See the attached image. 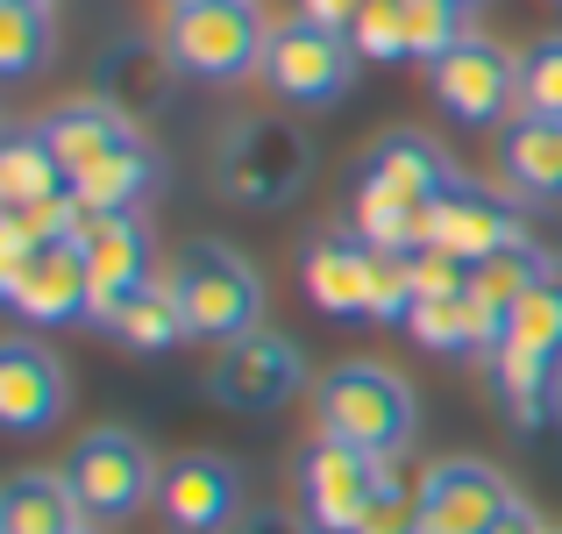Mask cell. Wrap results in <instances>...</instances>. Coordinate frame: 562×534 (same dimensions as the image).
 <instances>
[{
	"label": "cell",
	"mask_w": 562,
	"mask_h": 534,
	"mask_svg": "<svg viewBox=\"0 0 562 534\" xmlns=\"http://www.w3.org/2000/svg\"><path fill=\"white\" fill-rule=\"evenodd\" d=\"M555 8H562V0H555Z\"/></svg>",
	"instance_id": "obj_43"
},
{
	"label": "cell",
	"mask_w": 562,
	"mask_h": 534,
	"mask_svg": "<svg viewBox=\"0 0 562 534\" xmlns=\"http://www.w3.org/2000/svg\"><path fill=\"white\" fill-rule=\"evenodd\" d=\"M86 507L65 470H14L0 485V534H79Z\"/></svg>",
	"instance_id": "obj_23"
},
{
	"label": "cell",
	"mask_w": 562,
	"mask_h": 534,
	"mask_svg": "<svg viewBox=\"0 0 562 534\" xmlns=\"http://www.w3.org/2000/svg\"><path fill=\"white\" fill-rule=\"evenodd\" d=\"M520 507L484 456H441L420 470V534H492Z\"/></svg>",
	"instance_id": "obj_12"
},
{
	"label": "cell",
	"mask_w": 562,
	"mask_h": 534,
	"mask_svg": "<svg viewBox=\"0 0 562 534\" xmlns=\"http://www.w3.org/2000/svg\"><path fill=\"white\" fill-rule=\"evenodd\" d=\"M349 43H357L363 65H398V57H413L406 51V8H398V0H371V8L349 22Z\"/></svg>",
	"instance_id": "obj_32"
},
{
	"label": "cell",
	"mask_w": 562,
	"mask_h": 534,
	"mask_svg": "<svg viewBox=\"0 0 562 534\" xmlns=\"http://www.w3.org/2000/svg\"><path fill=\"white\" fill-rule=\"evenodd\" d=\"M398 329H406L420 349L456 356V364H470V356H492V349H498V329L484 321V307L470 300V286H463V292H420V300H413V314L398 321Z\"/></svg>",
	"instance_id": "obj_21"
},
{
	"label": "cell",
	"mask_w": 562,
	"mask_h": 534,
	"mask_svg": "<svg viewBox=\"0 0 562 534\" xmlns=\"http://www.w3.org/2000/svg\"><path fill=\"white\" fill-rule=\"evenodd\" d=\"M57 413H65V364L36 335H8V349H0V427L43 435Z\"/></svg>",
	"instance_id": "obj_19"
},
{
	"label": "cell",
	"mask_w": 562,
	"mask_h": 534,
	"mask_svg": "<svg viewBox=\"0 0 562 534\" xmlns=\"http://www.w3.org/2000/svg\"><path fill=\"white\" fill-rule=\"evenodd\" d=\"M300 392H314V370H306V349L285 329H249L235 343H221L214 364H206V399L228 413H278Z\"/></svg>",
	"instance_id": "obj_7"
},
{
	"label": "cell",
	"mask_w": 562,
	"mask_h": 534,
	"mask_svg": "<svg viewBox=\"0 0 562 534\" xmlns=\"http://www.w3.org/2000/svg\"><path fill=\"white\" fill-rule=\"evenodd\" d=\"M484 385H492L498 413H506L520 435H549L562 421V356H549V349L498 343L484 356Z\"/></svg>",
	"instance_id": "obj_17"
},
{
	"label": "cell",
	"mask_w": 562,
	"mask_h": 534,
	"mask_svg": "<svg viewBox=\"0 0 562 534\" xmlns=\"http://www.w3.org/2000/svg\"><path fill=\"white\" fill-rule=\"evenodd\" d=\"M427 93H435V108L449 114L456 129H492L498 136V129L520 114V57H513L506 43L470 29L456 51H441L435 65H427Z\"/></svg>",
	"instance_id": "obj_8"
},
{
	"label": "cell",
	"mask_w": 562,
	"mask_h": 534,
	"mask_svg": "<svg viewBox=\"0 0 562 534\" xmlns=\"http://www.w3.org/2000/svg\"><path fill=\"white\" fill-rule=\"evenodd\" d=\"M371 271H378V243H363L357 229H314L300 249L306 300L335 321H371Z\"/></svg>",
	"instance_id": "obj_15"
},
{
	"label": "cell",
	"mask_w": 562,
	"mask_h": 534,
	"mask_svg": "<svg viewBox=\"0 0 562 534\" xmlns=\"http://www.w3.org/2000/svg\"><path fill=\"white\" fill-rule=\"evenodd\" d=\"M171 71H179V57H171L165 36H114L93 57V100H108L128 122H150L171 93Z\"/></svg>",
	"instance_id": "obj_18"
},
{
	"label": "cell",
	"mask_w": 562,
	"mask_h": 534,
	"mask_svg": "<svg viewBox=\"0 0 562 534\" xmlns=\"http://www.w3.org/2000/svg\"><path fill=\"white\" fill-rule=\"evenodd\" d=\"M384 464H392V456H371V449L335 442V435L300 442V456H292V492H300V513L321 534H349V527L363 521V507L378 499V485L392 478Z\"/></svg>",
	"instance_id": "obj_10"
},
{
	"label": "cell",
	"mask_w": 562,
	"mask_h": 534,
	"mask_svg": "<svg viewBox=\"0 0 562 534\" xmlns=\"http://www.w3.org/2000/svg\"><path fill=\"white\" fill-rule=\"evenodd\" d=\"M57 36V14L36 8V0H0V79H29L43 71Z\"/></svg>",
	"instance_id": "obj_28"
},
{
	"label": "cell",
	"mask_w": 562,
	"mask_h": 534,
	"mask_svg": "<svg viewBox=\"0 0 562 534\" xmlns=\"http://www.w3.org/2000/svg\"><path fill=\"white\" fill-rule=\"evenodd\" d=\"M427 243L449 249V257H463V264H484V257H498V249L527 243L520 200L498 192V186H477V178H456V186L441 192V207H435Z\"/></svg>",
	"instance_id": "obj_14"
},
{
	"label": "cell",
	"mask_w": 562,
	"mask_h": 534,
	"mask_svg": "<svg viewBox=\"0 0 562 534\" xmlns=\"http://www.w3.org/2000/svg\"><path fill=\"white\" fill-rule=\"evenodd\" d=\"M71 178L57 165L43 122H8L0 129V207H43V200H65Z\"/></svg>",
	"instance_id": "obj_24"
},
{
	"label": "cell",
	"mask_w": 562,
	"mask_h": 534,
	"mask_svg": "<svg viewBox=\"0 0 562 534\" xmlns=\"http://www.w3.org/2000/svg\"><path fill=\"white\" fill-rule=\"evenodd\" d=\"M157 456L143 449V435H128V427H93V435L71 442L65 456V478L71 492H79L86 521L93 527H122L136 521L143 507H157Z\"/></svg>",
	"instance_id": "obj_6"
},
{
	"label": "cell",
	"mask_w": 562,
	"mask_h": 534,
	"mask_svg": "<svg viewBox=\"0 0 562 534\" xmlns=\"http://www.w3.org/2000/svg\"><path fill=\"white\" fill-rule=\"evenodd\" d=\"M43 136H50V151H57V165H65V178H79V171H93L100 157H114L128 136H136V122L128 114H114L108 100H71V108H57V114H43Z\"/></svg>",
	"instance_id": "obj_25"
},
{
	"label": "cell",
	"mask_w": 562,
	"mask_h": 534,
	"mask_svg": "<svg viewBox=\"0 0 562 534\" xmlns=\"http://www.w3.org/2000/svg\"><path fill=\"white\" fill-rule=\"evenodd\" d=\"M363 8H371V0H292V14H306V22H328V29H349Z\"/></svg>",
	"instance_id": "obj_36"
},
{
	"label": "cell",
	"mask_w": 562,
	"mask_h": 534,
	"mask_svg": "<svg viewBox=\"0 0 562 534\" xmlns=\"http://www.w3.org/2000/svg\"><path fill=\"white\" fill-rule=\"evenodd\" d=\"M506 343L562 356V271H555V278H541V286L506 314Z\"/></svg>",
	"instance_id": "obj_30"
},
{
	"label": "cell",
	"mask_w": 562,
	"mask_h": 534,
	"mask_svg": "<svg viewBox=\"0 0 562 534\" xmlns=\"http://www.w3.org/2000/svg\"><path fill=\"white\" fill-rule=\"evenodd\" d=\"M492 534H549V527H541V513H535V507L520 499V507H513V513H506V521H498Z\"/></svg>",
	"instance_id": "obj_37"
},
{
	"label": "cell",
	"mask_w": 562,
	"mask_h": 534,
	"mask_svg": "<svg viewBox=\"0 0 562 534\" xmlns=\"http://www.w3.org/2000/svg\"><path fill=\"white\" fill-rule=\"evenodd\" d=\"M157 513H165L171 534H228L243 521V470L228 464V456H171L165 470H157Z\"/></svg>",
	"instance_id": "obj_13"
},
{
	"label": "cell",
	"mask_w": 562,
	"mask_h": 534,
	"mask_svg": "<svg viewBox=\"0 0 562 534\" xmlns=\"http://www.w3.org/2000/svg\"><path fill=\"white\" fill-rule=\"evenodd\" d=\"M165 43H171L186 79L235 86V79H249V71H263L271 22H263L257 0H206V8H171Z\"/></svg>",
	"instance_id": "obj_5"
},
{
	"label": "cell",
	"mask_w": 562,
	"mask_h": 534,
	"mask_svg": "<svg viewBox=\"0 0 562 534\" xmlns=\"http://www.w3.org/2000/svg\"><path fill=\"white\" fill-rule=\"evenodd\" d=\"M555 271H562V264L535 243V235L513 243V249H498V257H484V264H470V300L484 307V321L498 329V343H506V314L541 286V278H555Z\"/></svg>",
	"instance_id": "obj_27"
},
{
	"label": "cell",
	"mask_w": 562,
	"mask_h": 534,
	"mask_svg": "<svg viewBox=\"0 0 562 534\" xmlns=\"http://www.w3.org/2000/svg\"><path fill=\"white\" fill-rule=\"evenodd\" d=\"M498 186L527 207H562V114H513L498 129Z\"/></svg>",
	"instance_id": "obj_20"
},
{
	"label": "cell",
	"mask_w": 562,
	"mask_h": 534,
	"mask_svg": "<svg viewBox=\"0 0 562 534\" xmlns=\"http://www.w3.org/2000/svg\"><path fill=\"white\" fill-rule=\"evenodd\" d=\"M228 534H321L314 521H306L300 507H249L243 521H235Z\"/></svg>",
	"instance_id": "obj_35"
},
{
	"label": "cell",
	"mask_w": 562,
	"mask_h": 534,
	"mask_svg": "<svg viewBox=\"0 0 562 534\" xmlns=\"http://www.w3.org/2000/svg\"><path fill=\"white\" fill-rule=\"evenodd\" d=\"M349 534H420V485L384 478V485H378V499L363 507V521L349 527Z\"/></svg>",
	"instance_id": "obj_33"
},
{
	"label": "cell",
	"mask_w": 562,
	"mask_h": 534,
	"mask_svg": "<svg viewBox=\"0 0 562 534\" xmlns=\"http://www.w3.org/2000/svg\"><path fill=\"white\" fill-rule=\"evenodd\" d=\"M100 329H108L122 349H136V356H165V349L192 343L186 300H179V286H171V278H150V286H136L128 300H114L108 314H100Z\"/></svg>",
	"instance_id": "obj_22"
},
{
	"label": "cell",
	"mask_w": 562,
	"mask_h": 534,
	"mask_svg": "<svg viewBox=\"0 0 562 534\" xmlns=\"http://www.w3.org/2000/svg\"><path fill=\"white\" fill-rule=\"evenodd\" d=\"M456 157L441 151L420 129H384V136L363 151L357 192H349V229L378 249H427V229H435L441 192L456 186Z\"/></svg>",
	"instance_id": "obj_1"
},
{
	"label": "cell",
	"mask_w": 562,
	"mask_h": 534,
	"mask_svg": "<svg viewBox=\"0 0 562 534\" xmlns=\"http://www.w3.org/2000/svg\"><path fill=\"white\" fill-rule=\"evenodd\" d=\"M549 534H562V527H549Z\"/></svg>",
	"instance_id": "obj_42"
},
{
	"label": "cell",
	"mask_w": 562,
	"mask_h": 534,
	"mask_svg": "<svg viewBox=\"0 0 562 534\" xmlns=\"http://www.w3.org/2000/svg\"><path fill=\"white\" fill-rule=\"evenodd\" d=\"M463 8H484V0H463Z\"/></svg>",
	"instance_id": "obj_39"
},
{
	"label": "cell",
	"mask_w": 562,
	"mask_h": 534,
	"mask_svg": "<svg viewBox=\"0 0 562 534\" xmlns=\"http://www.w3.org/2000/svg\"><path fill=\"white\" fill-rule=\"evenodd\" d=\"M165 8H206V0H165Z\"/></svg>",
	"instance_id": "obj_38"
},
{
	"label": "cell",
	"mask_w": 562,
	"mask_h": 534,
	"mask_svg": "<svg viewBox=\"0 0 562 534\" xmlns=\"http://www.w3.org/2000/svg\"><path fill=\"white\" fill-rule=\"evenodd\" d=\"M171 286L186 300V321H192V343H235V335L263 329V278L243 249H228L221 235H192L171 257Z\"/></svg>",
	"instance_id": "obj_3"
},
{
	"label": "cell",
	"mask_w": 562,
	"mask_h": 534,
	"mask_svg": "<svg viewBox=\"0 0 562 534\" xmlns=\"http://www.w3.org/2000/svg\"><path fill=\"white\" fill-rule=\"evenodd\" d=\"M520 114H562V29L520 51Z\"/></svg>",
	"instance_id": "obj_31"
},
{
	"label": "cell",
	"mask_w": 562,
	"mask_h": 534,
	"mask_svg": "<svg viewBox=\"0 0 562 534\" xmlns=\"http://www.w3.org/2000/svg\"><path fill=\"white\" fill-rule=\"evenodd\" d=\"M314 435L357 442L371 456H406L413 427H420V399L398 378L392 364H371V356H349V364L321 370L314 378Z\"/></svg>",
	"instance_id": "obj_2"
},
{
	"label": "cell",
	"mask_w": 562,
	"mask_h": 534,
	"mask_svg": "<svg viewBox=\"0 0 562 534\" xmlns=\"http://www.w3.org/2000/svg\"><path fill=\"white\" fill-rule=\"evenodd\" d=\"M36 8H50V0H36Z\"/></svg>",
	"instance_id": "obj_41"
},
{
	"label": "cell",
	"mask_w": 562,
	"mask_h": 534,
	"mask_svg": "<svg viewBox=\"0 0 562 534\" xmlns=\"http://www.w3.org/2000/svg\"><path fill=\"white\" fill-rule=\"evenodd\" d=\"M79 534H100V527H79Z\"/></svg>",
	"instance_id": "obj_40"
},
{
	"label": "cell",
	"mask_w": 562,
	"mask_h": 534,
	"mask_svg": "<svg viewBox=\"0 0 562 534\" xmlns=\"http://www.w3.org/2000/svg\"><path fill=\"white\" fill-rule=\"evenodd\" d=\"M157 178H165L157 151H150L143 136H128L114 157H100L93 171H79V178H71V200H79L86 214H136V207L157 192Z\"/></svg>",
	"instance_id": "obj_26"
},
{
	"label": "cell",
	"mask_w": 562,
	"mask_h": 534,
	"mask_svg": "<svg viewBox=\"0 0 562 534\" xmlns=\"http://www.w3.org/2000/svg\"><path fill=\"white\" fill-rule=\"evenodd\" d=\"M413 286H420V292H463L470 286V264L427 243V249H413Z\"/></svg>",
	"instance_id": "obj_34"
},
{
	"label": "cell",
	"mask_w": 562,
	"mask_h": 534,
	"mask_svg": "<svg viewBox=\"0 0 562 534\" xmlns=\"http://www.w3.org/2000/svg\"><path fill=\"white\" fill-rule=\"evenodd\" d=\"M79 249H86V271H93V321L108 314L114 300H128L136 286L165 278L157 271V243H150V221L143 214H86Z\"/></svg>",
	"instance_id": "obj_16"
},
{
	"label": "cell",
	"mask_w": 562,
	"mask_h": 534,
	"mask_svg": "<svg viewBox=\"0 0 562 534\" xmlns=\"http://www.w3.org/2000/svg\"><path fill=\"white\" fill-rule=\"evenodd\" d=\"M398 8H406V51L420 57V65H435L441 51H456V43L470 36L463 0H398Z\"/></svg>",
	"instance_id": "obj_29"
},
{
	"label": "cell",
	"mask_w": 562,
	"mask_h": 534,
	"mask_svg": "<svg viewBox=\"0 0 562 534\" xmlns=\"http://www.w3.org/2000/svg\"><path fill=\"white\" fill-rule=\"evenodd\" d=\"M0 300L14 307L36 329H71V321H93V271H86L79 235L65 243H43L29 257L0 264Z\"/></svg>",
	"instance_id": "obj_11"
},
{
	"label": "cell",
	"mask_w": 562,
	"mask_h": 534,
	"mask_svg": "<svg viewBox=\"0 0 562 534\" xmlns=\"http://www.w3.org/2000/svg\"><path fill=\"white\" fill-rule=\"evenodd\" d=\"M306 178H314V136H306L292 114H249L214 151V186L228 192L235 207H257V214L300 200Z\"/></svg>",
	"instance_id": "obj_4"
},
{
	"label": "cell",
	"mask_w": 562,
	"mask_h": 534,
	"mask_svg": "<svg viewBox=\"0 0 562 534\" xmlns=\"http://www.w3.org/2000/svg\"><path fill=\"white\" fill-rule=\"evenodd\" d=\"M357 43L349 29L306 22V14H285L271 22V51H263V86H271L285 108H335L357 79Z\"/></svg>",
	"instance_id": "obj_9"
}]
</instances>
